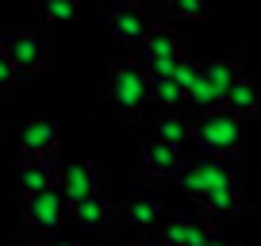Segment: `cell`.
Returning <instances> with one entry per match:
<instances>
[{
  "instance_id": "cell-1",
  "label": "cell",
  "mask_w": 261,
  "mask_h": 246,
  "mask_svg": "<svg viewBox=\"0 0 261 246\" xmlns=\"http://www.w3.org/2000/svg\"><path fill=\"white\" fill-rule=\"evenodd\" d=\"M100 92H104V104L115 108L119 115H139L142 108H146V100H150V81H146V73H142V66H135V62H115V66H108Z\"/></svg>"
},
{
  "instance_id": "cell-2",
  "label": "cell",
  "mask_w": 261,
  "mask_h": 246,
  "mask_svg": "<svg viewBox=\"0 0 261 246\" xmlns=\"http://www.w3.org/2000/svg\"><path fill=\"white\" fill-rule=\"evenodd\" d=\"M192 139L204 154H215V158L230 162V154H238V146L246 139V123L234 112H227V108H215V112H204L192 123Z\"/></svg>"
},
{
  "instance_id": "cell-3",
  "label": "cell",
  "mask_w": 261,
  "mask_h": 246,
  "mask_svg": "<svg viewBox=\"0 0 261 246\" xmlns=\"http://www.w3.org/2000/svg\"><path fill=\"white\" fill-rule=\"evenodd\" d=\"M0 54L12 62L19 77H39L50 66V42L42 31H8L0 42Z\"/></svg>"
},
{
  "instance_id": "cell-4",
  "label": "cell",
  "mask_w": 261,
  "mask_h": 246,
  "mask_svg": "<svg viewBox=\"0 0 261 246\" xmlns=\"http://www.w3.org/2000/svg\"><path fill=\"white\" fill-rule=\"evenodd\" d=\"M180 189L188 192V196H204L207 189H215V185H230L234 181V169H230L227 158H215V154H196L192 162H185V173H180Z\"/></svg>"
},
{
  "instance_id": "cell-5",
  "label": "cell",
  "mask_w": 261,
  "mask_h": 246,
  "mask_svg": "<svg viewBox=\"0 0 261 246\" xmlns=\"http://www.w3.org/2000/svg\"><path fill=\"white\" fill-rule=\"evenodd\" d=\"M104 27H108V35H112L115 42L139 46V42L150 35L154 19H150V12L142 8L139 0H123V4H112V8L104 12Z\"/></svg>"
},
{
  "instance_id": "cell-6",
  "label": "cell",
  "mask_w": 261,
  "mask_h": 246,
  "mask_svg": "<svg viewBox=\"0 0 261 246\" xmlns=\"http://www.w3.org/2000/svg\"><path fill=\"white\" fill-rule=\"evenodd\" d=\"M23 215H27V227L35 235H58L62 219L69 215V204H65V196L54 185V189H42L35 196H23Z\"/></svg>"
},
{
  "instance_id": "cell-7",
  "label": "cell",
  "mask_w": 261,
  "mask_h": 246,
  "mask_svg": "<svg viewBox=\"0 0 261 246\" xmlns=\"http://www.w3.org/2000/svg\"><path fill=\"white\" fill-rule=\"evenodd\" d=\"M58 192L65 196L69 208L85 196H96L100 192V165L89 162V158H73V162L58 165Z\"/></svg>"
},
{
  "instance_id": "cell-8",
  "label": "cell",
  "mask_w": 261,
  "mask_h": 246,
  "mask_svg": "<svg viewBox=\"0 0 261 246\" xmlns=\"http://www.w3.org/2000/svg\"><path fill=\"white\" fill-rule=\"evenodd\" d=\"M58 119L54 115H31V119L19 127L16 135V146H19V158H50L58 150Z\"/></svg>"
},
{
  "instance_id": "cell-9",
  "label": "cell",
  "mask_w": 261,
  "mask_h": 246,
  "mask_svg": "<svg viewBox=\"0 0 261 246\" xmlns=\"http://www.w3.org/2000/svg\"><path fill=\"white\" fill-rule=\"evenodd\" d=\"M139 162H142V169H146L150 177H158V181H173V177L185 173V154H180V146H165V142H158V139H150L146 146L139 150Z\"/></svg>"
},
{
  "instance_id": "cell-10",
  "label": "cell",
  "mask_w": 261,
  "mask_h": 246,
  "mask_svg": "<svg viewBox=\"0 0 261 246\" xmlns=\"http://www.w3.org/2000/svg\"><path fill=\"white\" fill-rule=\"evenodd\" d=\"M16 185H19L23 196H35V192H42V189H54L58 185V162L54 158H19Z\"/></svg>"
},
{
  "instance_id": "cell-11",
  "label": "cell",
  "mask_w": 261,
  "mask_h": 246,
  "mask_svg": "<svg viewBox=\"0 0 261 246\" xmlns=\"http://www.w3.org/2000/svg\"><path fill=\"white\" fill-rule=\"evenodd\" d=\"M139 58H142V62H146V58H185V39H180L177 27L154 23L150 35L139 42Z\"/></svg>"
},
{
  "instance_id": "cell-12",
  "label": "cell",
  "mask_w": 261,
  "mask_h": 246,
  "mask_svg": "<svg viewBox=\"0 0 261 246\" xmlns=\"http://www.w3.org/2000/svg\"><path fill=\"white\" fill-rule=\"evenodd\" d=\"M200 77H204L219 96H227V92L246 77V69H242V62H234V58H212V62L200 66Z\"/></svg>"
},
{
  "instance_id": "cell-13",
  "label": "cell",
  "mask_w": 261,
  "mask_h": 246,
  "mask_svg": "<svg viewBox=\"0 0 261 246\" xmlns=\"http://www.w3.org/2000/svg\"><path fill=\"white\" fill-rule=\"evenodd\" d=\"M200 208H204V212L212 215V219H230V215H238V212H242V196H238V181L207 189L204 196H200Z\"/></svg>"
},
{
  "instance_id": "cell-14",
  "label": "cell",
  "mask_w": 261,
  "mask_h": 246,
  "mask_svg": "<svg viewBox=\"0 0 261 246\" xmlns=\"http://www.w3.org/2000/svg\"><path fill=\"white\" fill-rule=\"evenodd\" d=\"M223 108H227V112H234L238 119L257 115V112H261V85L253 81V77H242V81H238L234 89L223 96Z\"/></svg>"
},
{
  "instance_id": "cell-15",
  "label": "cell",
  "mask_w": 261,
  "mask_h": 246,
  "mask_svg": "<svg viewBox=\"0 0 261 246\" xmlns=\"http://www.w3.org/2000/svg\"><path fill=\"white\" fill-rule=\"evenodd\" d=\"M69 212H73V219L81 223V227H104V223H112V219H115V204L104 196V192L77 200V204L69 208Z\"/></svg>"
},
{
  "instance_id": "cell-16",
  "label": "cell",
  "mask_w": 261,
  "mask_h": 246,
  "mask_svg": "<svg viewBox=\"0 0 261 246\" xmlns=\"http://www.w3.org/2000/svg\"><path fill=\"white\" fill-rule=\"evenodd\" d=\"M119 215L130 227H158V223H162V200L150 196V192H139V196H130L127 204H123Z\"/></svg>"
},
{
  "instance_id": "cell-17",
  "label": "cell",
  "mask_w": 261,
  "mask_h": 246,
  "mask_svg": "<svg viewBox=\"0 0 261 246\" xmlns=\"http://www.w3.org/2000/svg\"><path fill=\"white\" fill-rule=\"evenodd\" d=\"M154 139L165 142V146H185L192 139V119H185L180 112H165L162 119L154 123Z\"/></svg>"
},
{
  "instance_id": "cell-18",
  "label": "cell",
  "mask_w": 261,
  "mask_h": 246,
  "mask_svg": "<svg viewBox=\"0 0 261 246\" xmlns=\"http://www.w3.org/2000/svg\"><path fill=\"white\" fill-rule=\"evenodd\" d=\"M81 19V0H39V23L42 27H65Z\"/></svg>"
},
{
  "instance_id": "cell-19",
  "label": "cell",
  "mask_w": 261,
  "mask_h": 246,
  "mask_svg": "<svg viewBox=\"0 0 261 246\" xmlns=\"http://www.w3.org/2000/svg\"><path fill=\"white\" fill-rule=\"evenodd\" d=\"M150 100H154L158 108H165V112H177V108L185 104V92L177 89L173 77H162V81H150Z\"/></svg>"
},
{
  "instance_id": "cell-20",
  "label": "cell",
  "mask_w": 261,
  "mask_h": 246,
  "mask_svg": "<svg viewBox=\"0 0 261 246\" xmlns=\"http://www.w3.org/2000/svg\"><path fill=\"white\" fill-rule=\"evenodd\" d=\"M185 100H188V104H192L200 115H204V112H215V108H223V96L204 81V77H196V85L185 92Z\"/></svg>"
},
{
  "instance_id": "cell-21",
  "label": "cell",
  "mask_w": 261,
  "mask_h": 246,
  "mask_svg": "<svg viewBox=\"0 0 261 246\" xmlns=\"http://www.w3.org/2000/svg\"><path fill=\"white\" fill-rule=\"evenodd\" d=\"M162 246H188V215H169L162 223Z\"/></svg>"
},
{
  "instance_id": "cell-22",
  "label": "cell",
  "mask_w": 261,
  "mask_h": 246,
  "mask_svg": "<svg viewBox=\"0 0 261 246\" xmlns=\"http://www.w3.org/2000/svg\"><path fill=\"white\" fill-rule=\"evenodd\" d=\"M207 12H212V4H207V0H173V4H169V16H173V19H185V23L204 19Z\"/></svg>"
},
{
  "instance_id": "cell-23",
  "label": "cell",
  "mask_w": 261,
  "mask_h": 246,
  "mask_svg": "<svg viewBox=\"0 0 261 246\" xmlns=\"http://www.w3.org/2000/svg\"><path fill=\"white\" fill-rule=\"evenodd\" d=\"M196 77H200V62H192V58L185 54V58L177 62V73H173V81H177L180 92H188V89L196 85Z\"/></svg>"
},
{
  "instance_id": "cell-24",
  "label": "cell",
  "mask_w": 261,
  "mask_h": 246,
  "mask_svg": "<svg viewBox=\"0 0 261 246\" xmlns=\"http://www.w3.org/2000/svg\"><path fill=\"white\" fill-rule=\"evenodd\" d=\"M212 235H215V231L207 227L204 219H192V215H188V246H207Z\"/></svg>"
},
{
  "instance_id": "cell-25",
  "label": "cell",
  "mask_w": 261,
  "mask_h": 246,
  "mask_svg": "<svg viewBox=\"0 0 261 246\" xmlns=\"http://www.w3.org/2000/svg\"><path fill=\"white\" fill-rule=\"evenodd\" d=\"M16 81H19V73L12 69V62H8V58L0 54V89H12Z\"/></svg>"
},
{
  "instance_id": "cell-26",
  "label": "cell",
  "mask_w": 261,
  "mask_h": 246,
  "mask_svg": "<svg viewBox=\"0 0 261 246\" xmlns=\"http://www.w3.org/2000/svg\"><path fill=\"white\" fill-rule=\"evenodd\" d=\"M46 246H77V242H73V238H58V235H54V238H50Z\"/></svg>"
},
{
  "instance_id": "cell-27",
  "label": "cell",
  "mask_w": 261,
  "mask_h": 246,
  "mask_svg": "<svg viewBox=\"0 0 261 246\" xmlns=\"http://www.w3.org/2000/svg\"><path fill=\"white\" fill-rule=\"evenodd\" d=\"M207 246H234V242H227L223 235H212V238H207Z\"/></svg>"
},
{
  "instance_id": "cell-28",
  "label": "cell",
  "mask_w": 261,
  "mask_h": 246,
  "mask_svg": "<svg viewBox=\"0 0 261 246\" xmlns=\"http://www.w3.org/2000/svg\"><path fill=\"white\" fill-rule=\"evenodd\" d=\"M146 4H154V8H169L173 0H146ZM146 4H142V8H146Z\"/></svg>"
},
{
  "instance_id": "cell-29",
  "label": "cell",
  "mask_w": 261,
  "mask_h": 246,
  "mask_svg": "<svg viewBox=\"0 0 261 246\" xmlns=\"http://www.w3.org/2000/svg\"><path fill=\"white\" fill-rule=\"evenodd\" d=\"M127 246H162V242H150V238H139V242H127Z\"/></svg>"
},
{
  "instance_id": "cell-30",
  "label": "cell",
  "mask_w": 261,
  "mask_h": 246,
  "mask_svg": "<svg viewBox=\"0 0 261 246\" xmlns=\"http://www.w3.org/2000/svg\"><path fill=\"white\" fill-rule=\"evenodd\" d=\"M23 246H46V242H23Z\"/></svg>"
}]
</instances>
